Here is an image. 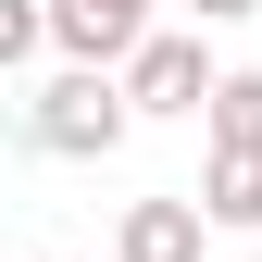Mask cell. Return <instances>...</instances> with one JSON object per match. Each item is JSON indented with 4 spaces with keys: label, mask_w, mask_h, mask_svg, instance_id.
<instances>
[{
    "label": "cell",
    "mask_w": 262,
    "mask_h": 262,
    "mask_svg": "<svg viewBox=\"0 0 262 262\" xmlns=\"http://www.w3.org/2000/svg\"><path fill=\"white\" fill-rule=\"evenodd\" d=\"M125 125H138V100H125V75H100V62H62V75L25 88V150H50V162H113Z\"/></svg>",
    "instance_id": "6da1fadb"
},
{
    "label": "cell",
    "mask_w": 262,
    "mask_h": 262,
    "mask_svg": "<svg viewBox=\"0 0 262 262\" xmlns=\"http://www.w3.org/2000/svg\"><path fill=\"white\" fill-rule=\"evenodd\" d=\"M150 38H162V0H50V50H62V62L125 75Z\"/></svg>",
    "instance_id": "7a4b0ae2"
},
{
    "label": "cell",
    "mask_w": 262,
    "mask_h": 262,
    "mask_svg": "<svg viewBox=\"0 0 262 262\" xmlns=\"http://www.w3.org/2000/svg\"><path fill=\"white\" fill-rule=\"evenodd\" d=\"M212 88H225V62L200 50V25H162V38L125 62V100L138 113H212Z\"/></svg>",
    "instance_id": "3957f363"
},
{
    "label": "cell",
    "mask_w": 262,
    "mask_h": 262,
    "mask_svg": "<svg viewBox=\"0 0 262 262\" xmlns=\"http://www.w3.org/2000/svg\"><path fill=\"white\" fill-rule=\"evenodd\" d=\"M200 237H212V212H200V200H125L113 262H200Z\"/></svg>",
    "instance_id": "277c9868"
},
{
    "label": "cell",
    "mask_w": 262,
    "mask_h": 262,
    "mask_svg": "<svg viewBox=\"0 0 262 262\" xmlns=\"http://www.w3.org/2000/svg\"><path fill=\"white\" fill-rule=\"evenodd\" d=\"M187 200H200L212 225H237V237H262V150H212Z\"/></svg>",
    "instance_id": "5b68a950"
},
{
    "label": "cell",
    "mask_w": 262,
    "mask_h": 262,
    "mask_svg": "<svg viewBox=\"0 0 262 262\" xmlns=\"http://www.w3.org/2000/svg\"><path fill=\"white\" fill-rule=\"evenodd\" d=\"M200 125H212V150H262V62H237V75L212 88Z\"/></svg>",
    "instance_id": "8992f818"
},
{
    "label": "cell",
    "mask_w": 262,
    "mask_h": 262,
    "mask_svg": "<svg viewBox=\"0 0 262 262\" xmlns=\"http://www.w3.org/2000/svg\"><path fill=\"white\" fill-rule=\"evenodd\" d=\"M38 50H50V0H0V75H25Z\"/></svg>",
    "instance_id": "52a82bcc"
},
{
    "label": "cell",
    "mask_w": 262,
    "mask_h": 262,
    "mask_svg": "<svg viewBox=\"0 0 262 262\" xmlns=\"http://www.w3.org/2000/svg\"><path fill=\"white\" fill-rule=\"evenodd\" d=\"M187 13H200V25H250L262 0H187Z\"/></svg>",
    "instance_id": "ba28073f"
},
{
    "label": "cell",
    "mask_w": 262,
    "mask_h": 262,
    "mask_svg": "<svg viewBox=\"0 0 262 262\" xmlns=\"http://www.w3.org/2000/svg\"><path fill=\"white\" fill-rule=\"evenodd\" d=\"M250 250H262V237H250Z\"/></svg>",
    "instance_id": "9c48e42d"
},
{
    "label": "cell",
    "mask_w": 262,
    "mask_h": 262,
    "mask_svg": "<svg viewBox=\"0 0 262 262\" xmlns=\"http://www.w3.org/2000/svg\"><path fill=\"white\" fill-rule=\"evenodd\" d=\"M50 262H62V250H50Z\"/></svg>",
    "instance_id": "30bf717a"
}]
</instances>
